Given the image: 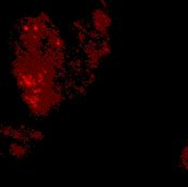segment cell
Returning a JSON list of instances; mask_svg holds the SVG:
<instances>
[{
	"label": "cell",
	"instance_id": "6da1fadb",
	"mask_svg": "<svg viewBox=\"0 0 188 187\" xmlns=\"http://www.w3.org/2000/svg\"><path fill=\"white\" fill-rule=\"evenodd\" d=\"M92 19L95 31H97L101 36L107 35L108 28L112 23V19L107 12L103 9H96L92 13Z\"/></svg>",
	"mask_w": 188,
	"mask_h": 187
},
{
	"label": "cell",
	"instance_id": "7a4b0ae2",
	"mask_svg": "<svg viewBox=\"0 0 188 187\" xmlns=\"http://www.w3.org/2000/svg\"><path fill=\"white\" fill-rule=\"evenodd\" d=\"M10 153L16 158H22L26 154V149L17 143H12L10 145Z\"/></svg>",
	"mask_w": 188,
	"mask_h": 187
},
{
	"label": "cell",
	"instance_id": "3957f363",
	"mask_svg": "<svg viewBox=\"0 0 188 187\" xmlns=\"http://www.w3.org/2000/svg\"><path fill=\"white\" fill-rule=\"evenodd\" d=\"M100 52L102 56H105V55H108V54L111 52V46L110 43L108 41H104L100 47Z\"/></svg>",
	"mask_w": 188,
	"mask_h": 187
},
{
	"label": "cell",
	"instance_id": "277c9868",
	"mask_svg": "<svg viewBox=\"0 0 188 187\" xmlns=\"http://www.w3.org/2000/svg\"><path fill=\"white\" fill-rule=\"evenodd\" d=\"M12 131H13V128L10 127V126H2L1 127V134H2V135H6V136L11 135Z\"/></svg>",
	"mask_w": 188,
	"mask_h": 187
},
{
	"label": "cell",
	"instance_id": "5b68a950",
	"mask_svg": "<svg viewBox=\"0 0 188 187\" xmlns=\"http://www.w3.org/2000/svg\"><path fill=\"white\" fill-rule=\"evenodd\" d=\"M31 138L33 140H36V141H39V140H41L43 138V135L41 132H39V131H33L31 134Z\"/></svg>",
	"mask_w": 188,
	"mask_h": 187
},
{
	"label": "cell",
	"instance_id": "8992f818",
	"mask_svg": "<svg viewBox=\"0 0 188 187\" xmlns=\"http://www.w3.org/2000/svg\"><path fill=\"white\" fill-rule=\"evenodd\" d=\"M78 39H79L80 41H85V34L83 33V31H78Z\"/></svg>",
	"mask_w": 188,
	"mask_h": 187
}]
</instances>
